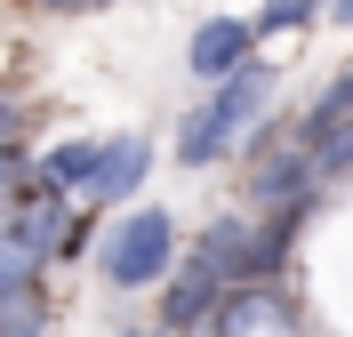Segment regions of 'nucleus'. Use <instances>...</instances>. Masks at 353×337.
I'll list each match as a JSON object with an SVG mask.
<instances>
[{"instance_id":"obj_1","label":"nucleus","mask_w":353,"mask_h":337,"mask_svg":"<svg viewBox=\"0 0 353 337\" xmlns=\"http://www.w3.org/2000/svg\"><path fill=\"white\" fill-rule=\"evenodd\" d=\"M265 96H273V72L241 57V65H233V72L217 81V96H209V105H201L193 121H185V136H176V153L193 161V169H201V161H217L225 145H233V136H241L249 121L265 112Z\"/></svg>"},{"instance_id":"obj_2","label":"nucleus","mask_w":353,"mask_h":337,"mask_svg":"<svg viewBox=\"0 0 353 337\" xmlns=\"http://www.w3.org/2000/svg\"><path fill=\"white\" fill-rule=\"evenodd\" d=\"M176 257V225L169 209H129V217L112 225V241H105V281L112 289H145V281H161Z\"/></svg>"},{"instance_id":"obj_3","label":"nucleus","mask_w":353,"mask_h":337,"mask_svg":"<svg viewBox=\"0 0 353 337\" xmlns=\"http://www.w3.org/2000/svg\"><path fill=\"white\" fill-rule=\"evenodd\" d=\"M209 314H217V337H281V329H289V305L265 289V281H249V289L217 297Z\"/></svg>"},{"instance_id":"obj_4","label":"nucleus","mask_w":353,"mask_h":337,"mask_svg":"<svg viewBox=\"0 0 353 337\" xmlns=\"http://www.w3.org/2000/svg\"><path fill=\"white\" fill-rule=\"evenodd\" d=\"M153 153H145V136H105V153H97V177L81 185L88 201H129L137 185H145Z\"/></svg>"},{"instance_id":"obj_5","label":"nucleus","mask_w":353,"mask_h":337,"mask_svg":"<svg viewBox=\"0 0 353 337\" xmlns=\"http://www.w3.org/2000/svg\"><path fill=\"white\" fill-rule=\"evenodd\" d=\"M217 289H225V281L193 257V265L169 281V297H161V329H201V321H209V305H217Z\"/></svg>"},{"instance_id":"obj_6","label":"nucleus","mask_w":353,"mask_h":337,"mask_svg":"<svg viewBox=\"0 0 353 337\" xmlns=\"http://www.w3.org/2000/svg\"><path fill=\"white\" fill-rule=\"evenodd\" d=\"M185 57H193V72H201V81H225V72H233V65L249 57V24H233V17H209V24L193 32V48H185Z\"/></svg>"},{"instance_id":"obj_7","label":"nucleus","mask_w":353,"mask_h":337,"mask_svg":"<svg viewBox=\"0 0 353 337\" xmlns=\"http://www.w3.org/2000/svg\"><path fill=\"white\" fill-rule=\"evenodd\" d=\"M193 257L217 273V281H241V265H249V225H241V217H217L209 233H201V249H193Z\"/></svg>"},{"instance_id":"obj_8","label":"nucleus","mask_w":353,"mask_h":337,"mask_svg":"<svg viewBox=\"0 0 353 337\" xmlns=\"http://www.w3.org/2000/svg\"><path fill=\"white\" fill-rule=\"evenodd\" d=\"M97 153H105V145H57V153L41 161V185H57V193H65V185H88L97 177Z\"/></svg>"},{"instance_id":"obj_9","label":"nucleus","mask_w":353,"mask_h":337,"mask_svg":"<svg viewBox=\"0 0 353 337\" xmlns=\"http://www.w3.org/2000/svg\"><path fill=\"white\" fill-rule=\"evenodd\" d=\"M305 161H313V169H353V105H345V112L330 121V129H321V136L305 145Z\"/></svg>"},{"instance_id":"obj_10","label":"nucleus","mask_w":353,"mask_h":337,"mask_svg":"<svg viewBox=\"0 0 353 337\" xmlns=\"http://www.w3.org/2000/svg\"><path fill=\"white\" fill-rule=\"evenodd\" d=\"M41 321H48V305H41L32 281H24L17 297H0V337H41Z\"/></svg>"},{"instance_id":"obj_11","label":"nucleus","mask_w":353,"mask_h":337,"mask_svg":"<svg viewBox=\"0 0 353 337\" xmlns=\"http://www.w3.org/2000/svg\"><path fill=\"white\" fill-rule=\"evenodd\" d=\"M345 105H353V72H345V81H337V89H330V96H321V105L305 112V145H313V136H321V129H330V121H337V112H345Z\"/></svg>"},{"instance_id":"obj_12","label":"nucleus","mask_w":353,"mask_h":337,"mask_svg":"<svg viewBox=\"0 0 353 337\" xmlns=\"http://www.w3.org/2000/svg\"><path fill=\"white\" fill-rule=\"evenodd\" d=\"M32 273H41V257H24V249H0V297H17Z\"/></svg>"},{"instance_id":"obj_13","label":"nucleus","mask_w":353,"mask_h":337,"mask_svg":"<svg viewBox=\"0 0 353 337\" xmlns=\"http://www.w3.org/2000/svg\"><path fill=\"white\" fill-rule=\"evenodd\" d=\"M305 17H313V0H265V17H257V24H265V32H297Z\"/></svg>"},{"instance_id":"obj_14","label":"nucleus","mask_w":353,"mask_h":337,"mask_svg":"<svg viewBox=\"0 0 353 337\" xmlns=\"http://www.w3.org/2000/svg\"><path fill=\"white\" fill-rule=\"evenodd\" d=\"M8 136H17V105H8V96H0V145H8Z\"/></svg>"},{"instance_id":"obj_15","label":"nucleus","mask_w":353,"mask_h":337,"mask_svg":"<svg viewBox=\"0 0 353 337\" xmlns=\"http://www.w3.org/2000/svg\"><path fill=\"white\" fill-rule=\"evenodd\" d=\"M330 17H337V24H353V0H337V8H330Z\"/></svg>"},{"instance_id":"obj_16","label":"nucleus","mask_w":353,"mask_h":337,"mask_svg":"<svg viewBox=\"0 0 353 337\" xmlns=\"http://www.w3.org/2000/svg\"><path fill=\"white\" fill-rule=\"evenodd\" d=\"M121 337H145V329H121Z\"/></svg>"}]
</instances>
